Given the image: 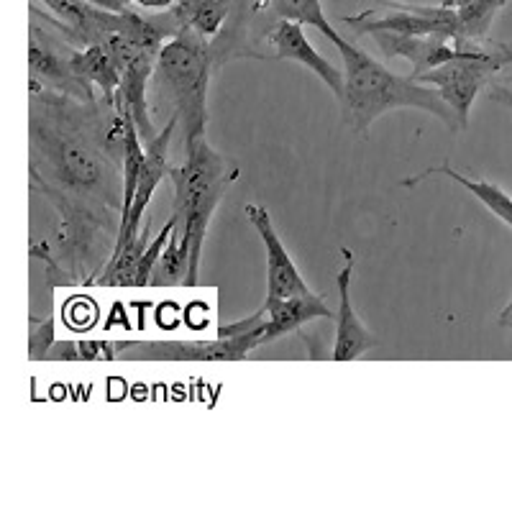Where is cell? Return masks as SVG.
Here are the masks:
<instances>
[{
  "label": "cell",
  "mask_w": 512,
  "mask_h": 512,
  "mask_svg": "<svg viewBox=\"0 0 512 512\" xmlns=\"http://www.w3.org/2000/svg\"><path fill=\"white\" fill-rule=\"evenodd\" d=\"M256 331L239 338H157V341H116V359L126 361H244L256 351Z\"/></svg>",
  "instance_id": "cell-7"
},
{
  "label": "cell",
  "mask_w": 512,
  "mask_h": 512,
  "mask_svg": "<svg viewBox=\"0 0 512 512\" xmlns=\"http://www.w3.org/2000/svg\"><path fill=\"white\" fill-rule=\"evenodd\" d=\"M303 29L305 26L292 24V21H280L269 31L267 47L272 49L277 59H290V62L308 67V72L318 75L320 80L326 82L328 90L341 100L344 98V70H338L336 64H331L323 54L315 52Z\"/></svg>",
  "instance_id": "cell-10"
},
{
  "label": "cell",
  "mask_w": 512,
  "mask_h": 512,
  "mask_svg": "<svg viewBox=\"0 0 512 512\" xmlns=\"http://www.w3.org/2000/svg\"><path fill=\"white\" fill-rule=\"evenodd\" d=\"M262 308L267 310V320L256 328V346H267L277 341V338L287 336V333H295L297 328L308 326L310 320L336 318V313H331L326 300L315 295V292L303 297H292L287 303L262 305Z\"/></svg>",
  "instance_id": "cell-12"
},
{
  "label": "cell",
  "mask_w": 512,
  "mask_h": 512,
  "mask_svg": "<svg viewBox=\"0 0 512 512\" xmlns=\"http://www.w3.org/2000/svg\"><path fill=\"white\" fill-rule=\"evenodd\" d=\"M497 323H500L502 328H507V331H512V300L505 305V308H502V313H500V318H497Z\"/></svg>",
  "instance_id": "cell-23"
},
{
  "label": "cell",
  "mask_w": 512,
  "mask_h": 512,
  "mask_svg": "<svg viewBox=\"0 0 512 512\" xmlns=\"http://www.w3.org/2000/svg\"><path fill=\"white\" fill-rule=\"evenodd\" d=\"M75 52L70 41L62 36H52L44 24H31L29 39V72L31 88H44L64 98L80 100V103H98L95 88L88 80H82L75 70Z\"/></svg>",
  "instance_id": "cell-6"
},
{
  "label": "cell",
  "mask_w": 512,
  "mask_h": 512,
  "mask_svg": "<svg viewBox=\"0 0 512 512\" xmlns=\"http://www.w3.org/2000/svg\"><path fill=\"white\" fill-rule=\"evenodd\" d=\"M93 6L105 8V11H113V13H126L131 11V3L128 0H88Z\"/></svg>",
  "instance_id": "cell-21"
},
{
  "label": "cell",
  "mask_w": 512,
  "mask_h": 512,
  "mask_svg": "<svg viewBox=\"0 0 512 512\" xmlns=\"http://www.w3.org/2000/svg\"><path fill=\"white\" fill-rule=\"evenodd\" d=\"M244 213L251 226H254V231L259 233V239L264 244V256H267V300H264V305L287 303L292 297L310 295L313 290L303 280L297 264L292 262L287 246L282 244L280 233H277L272 216H269V210L264 205L249 203L244 208Z\"/></svg>",
  "instance_id": "cell-8"
},
{
  "label": "cell",
  "mask_w": 512,
  "mask_h": 512,
  "mask_svg": "<svg viewBox=\"0 0 512 512\" xmlns=\"http://www.w3.org/2000/svg\"><path fill=\"white\" fill-rule=\"evenodd\" d=\"M264 320H267V310L259 308L254 315H249V318H241V320H233V323H226V326L218 328L216 336L221 338H239V336H249V333H254L256 328L262 326Z\"/></svg>",
  "instance_id": "cell-18"
},
{
  "label": "cell",
  "mask_w": 512,
  "mask_h": 512,
  "mask_svg": "<svg viewBox=\"0 0 512 512\" xmlns=\"http://www.w3.org/2000/svg\"><path fill=\"white\" fill-rule=\"evenodd\" d=\"M108 105L31 88V172L93 213L116 210L121 223L123 113L103 118Z\"/></svg>",
  "instance_id": "cell-1"
},
{
  "label": "cell",
  "mask_w": 512,
  "mask_h": 512,
  "mask_svg": "<svg viewBox=\"0 0 512 512\" xmlns=\"http://www.w3.org/2000/svg\"><path fill=\"white\" fill-rule=\"evenodd\" d=\"M185 154V162L180 167H172L169 180L175 185V200H172L175 231L180 233L182 244L190 251L187 287H195L200 282V262H203L210 221L231 182L239 177V169L205 139L187 149Z\"/></svg>",
  "instance_id": "cell-4"
},
{
  "label": "cell",
  "mask_w": 512,
  "mask_h": 512,
  "mask_svg": "<svg viewBox=\"0 0 512 512\" xmlns=\"http://www.w3.org/2000/svg\"><path fill=\"white\" fill-rule=\"evenodd\" d=\"M372 39L377 41V47L382 49L387 57H400L405 62H410L413 67V77L425 75V72L436 70L441 64L451 62L454 57H459V49L451 39L446 36H408V34H390V31H377L372 34Z\"/></svg>",
  "instance_id": "cell-11"
},
{
  "label": "cell",
  "mask_w": 512,
  "mask_h": 512,
  "mask_svg": "<svg viewBox=\"0 0 512 512\" xmlns=\"http://www.w3.org/2000/svg\"><path fill=\"white\" fill-rule=\"evenodd\" d=\"M505 67H512V44H495L489 41L487 47L472 54H459L451 62L441 64L436 70L425 72L415 80L431 85L441 93L448 108L454 111L459 121V131L469 126V113L482 90L492 85Z\"/></svg>",
  "instance_id": "cell-5"
},
{
  "label": "cell",
  "mask_w": 512,
  "mask_h": 512,
  "mask_svg": "<svg viewBox=\"0 0 512 512\" xmlns=\"http://www.w3.org/2000/svg\"><path fill=\"white\" fill-rule=\"evenodd\" d=\"M131 8H146V11H169L175 8L177 0H128Z\"/></svg>",
  "instance_id": "cell-20"
},
{
  "label": "cell",
  "mask_w": 512,
  "mask_h": 512,
  "mask_svg": "<svg viewBox=\"0 0 512 512\" xmlns=\"http://www.w3.org/2000/svg\"><path fill=\"white\" fill-rule=\"evenodd\" d=\"M428 177H448V180L459 182L464 190L472 192L474 198H477L479 203H482L484 208L492 213V216H497L502 223H505V226L512 228V195H507V192L502 190V187H497L495 182L472 180V177H464V175H459V172H456L451 164L443 162V164H436V167L423 169L420 175L410 177V180H405L402 185L415 187V185H420L423 180H428Z\"/></svg>",
  "instance_id": "cell-14"
},
{
  "label": "cell",
  "mask_w": 512,
  "mask_h": 512,
  "mask_svg": "<svg viewBox=\"0 0 512 512\" xmlns=\"http://www.w3.org/2000/svg\"><path fill=\"white\" fill-rule=\"evenodd\" d=\"M489 100H495V103H502L507 105V108H512V72H505L502 70L500 75L492 80V85H489Z\"/></svg>",
  "instance_id": "cell-19"
},
{
  "label": "cell",
  "mask_w": 512,
  "mask_h": 512,
  "mask_svg": "<svg viewBox=\"0 0 512 512\" xmlns=\"http://www.w3.org/2000/svg\"><path fill=\"white\" fill-rule=\"evenodd\" d=\"M75 70L82 80H88L95 90H100V98L105 103L116 105L118 90H121V64L113 57V52L103 44L77 49Z\"/></svg>",
  "instance_id": "cell-15"
},
{
  "label": "cell",
  "mask_w": 512,
  "mask_h": 512,
  "mask_svg": "<svg viewBox=\"0 0 512 512\" xmlns=\"http://www.w3.org/2000/svg\"><path fill=\"white\" fill-rule=\"evenodd\" d=\"M346 256V267L338 272L336 290H338V310H336V344H333V361H354L379 346V338L369 331L356 315L354 303H351V277H354L356 256L354 251L341 249Z\"/></svg>",
  "instance_id": "cell-9"
},
{
  "label": "cell",
  "mask_w": 512,
  "mask_h": 512,
  "mask_svg": "<svg viewBox=\"0 0 512 512\" xmlns=\"http://www.w3.org/2000/svg\"><path fill=\"white\" fill-rule=\"evenodd\" d=\"M333 47L344 59V98L338 103L344 108V121L351 131L367 134L377 118L397 111V108L423 111L446 123L448 128L459 131L454 111L448 108L436 88L415 80L413 75H397V72L387 70L367 52L354 47L349 39H341Z\"/></svg>",
  "instance_id": "cell-2"
},
{
  "label": "cell",
  "mask_w": 512,
  "mask_h": 512,
  "mask_svg": "<svg viewBox=\"0 0 512 512\" xmlns=\"http://www.w3.org/2000/svg\"><path fill=\"white\" fill-rule=\"evenodd\" d=\"M387 3H405V6H446V0H387Z\"/></svg>",
  "instance_id": "cell-22"
},
{
  "label": "cell",
  "mask_w": 512,
  "mask_h": 512,
  "mask_svg": "<svg viewBox=\"0 0 512 512\" xmlns=\"http://www.w3.org/2000/svg\"><path fill=\"white\" fill-rule=\"evenodd\" d=\"M216 70L210 39L182 26L159 52L152 90L182 128L185 152L205 139L210 72Z\"/></svg>",
  "instance_id": "cell-3"
},
{
  "label": "cell",
  "mask_w": 512,
  "mask_h": 512,
  "mask_svg": "<svg viewBox=\"0 0 512 512\" xmlns=\"http://www.w3.org/2000/svg\"><path fill=\"white\" fill-rule=\"evenodd\" d=\"M172 231H175V218L169 216L167 226H164L162 231L157 233V239L149 241V246H146V251H144V254H141L139 264H136L134 287H146V285H149V282H152L154 269H157L159 259H162L164 249H167L169 239H172Z\"/></svg>",
  "instance_id": "cell-17"
},
{
  "label": "cell",
  "mask_w": 512,
  "mask_h": 512,
  "mask_svg": "<svg viewBox=\"0 0 512 512\" xmlns=\"http://www.w3.org/2000/svg\"><path fill=\"white\" fill-rule=\"evenodd\" d=\"M47 359L113 361L116 359V341H62V344L54 341Z\"/></svg>",
  "instance_id": "cell-16"
},
{
  "label": "cell",
  "mask_w": 512,
  "mask_h": 512,
  "mask_svg": "<svg viewBox=\"0 0 512 512\" xmlns=\"http://www.w3.org/2000/svg\"><path fill=\"white\" fill-rule=\"evenodd\" d=\"M505 6L507 0H472L456 8V49L461 54H472L487 47L492 24Z\"/></svg>",
  "instance_id": "cell-13"
}]
</instances>
